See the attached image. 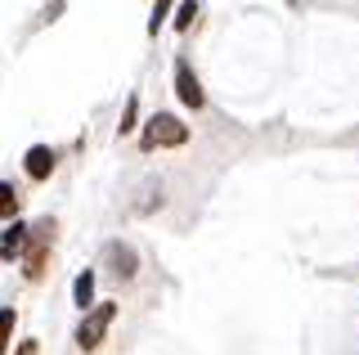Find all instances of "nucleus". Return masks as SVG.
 <instances>
[{"instance_id":"7ed1b4c3","label":"nucleus","mask_w":359,"mask_h":355,"mask_svg":"<svg viewBox=\"0 0 359 355\" xmlns=\"http://www.w3.org/2000/svg\"><path fill=\"white\" fill-rule=\"evenodd\" d=\"M50 243H54V220L45 216L32 225V239H27V252H22V274L27 279H41V270H45V252H50Z\"/></svg>"},{"instance_id":"9d476101","label":"nucleus","mask_w":359,"mask_h":355,"mask_svg":"<svg viewBox=\"0 0 359 355\" xmlns=\"http://www.w3.org/2000/svg\"><path fill=\"white\" fill-rule=\"evenodd\" d=\"M9 337H14V310H0V355H5V347H9Z\"/></svg>"},{"instance_id":"f257e3e1","label":"nucleus","mask_w":359,"mask_h":355,"mask_svg":"<svg viewBox=\"0 0 359 355\" xmlns=\"http://www.w3.org/2000/svg\"><path fill=\"white\" fill-rule=\"evenodd\" d=\"M140 144L144 149H180V144H189V126L175 113H157V117H149Z\"/></svg>"},{"instance_id":"39448f33","label":"nucleus","mask_w":359,"mask_h":355,"mask_svg":"<svg viewBox=\"0 0 359 355\" xmlns=\"http://www.w3.org/2000/svg\"><path fill=\"white\" fill-rule=\"evenodd\" d=\"M175 95H180V104H184V108H202V99H207V95H202V86H198V76H194V68H189L184 59L175 63Z\"/></svg>"},{"instance_id":"1a4fd4ad","label":"nucleus","mask_w":359,"mask_h":355,"mask_svg":"<svg viewBox=\"0 0 359 355\" xmlns=\"http://www.w3.org/2000/svg\"><path fill=\"white\" fill-rule=\"evenodd\" d=\"M18 216V189L9 180H0V220H14Z\"/></svg>"},{"instance_id":"f03ea898","label":"nucleus","mask_w":359,"mask_h":355,"mask_svg":"<svg viewBox=\"0 0 359 355\" xmlns=\"http://www.w3.org/2000/svg\"><path fill=\"white\" fill-rule=\"evenodd\" d=\"M112 319H117V306H112V302L90 306V310H86V319L76 324V347H81V351H95L99 342H104V333L112 328Z\"/></svg>"},{"instance_id":"9b49d317","label":"nucleus","mask_w":359,"mask_h":355,"mask_svg":"<svg viewBox=\"0 0 359 355\" xmlns=\"http://www.w3.org/2000/svg\"><path fill=\"white\" fill-rule=\"evenodd\" d=\"M194 18H198V0H184V5H180V9H175V27H180V32H184L189 23H194Z\"/></svg>"},{"instance_id":"423d86ee","label":"nucleus","mask_w":359,"mask_h":355,"mask_svg":"<svg viewBox=\"0 0 359 355\" xmlns=\"http://www.w3.org/2000/svg\"><path fill=\"white\" fill-rule=\"evenodd\" d=\"M27 239H32V225H9L5 234H0V261H14V257H22L27 252Z\"/></svg>"},{"instance_id":"f8f14e48","label":"nucleus","mask_w":359,"mask_h":355,"mask_svg":"<svg viewBox=\"0 0 359 355\" xmlns=\"http://www.w3.org/2000/svg\"><path fill=\"white\" fill-rule=\"evenodd\" d=\"M135 113H140V99L130 95V99H126V117H121V126H117L121 135H130V130H135Z\"/></svg>"},{"instance_id":"6e6552de","label":"nucleus","mask_w":359,"mask_h":355,"mask_svg":"<svg viewBox=\"0 0 359 355\" xmlns=\"http://www.w3.org/2000/svg\"><path fill=\"white\" fill-rule=\"evenodd\" d=\"M72 297H76V306H81V310H90V306H95V274H76V283H72Z\"/></svg>"},{"instance_id":"20e7f679","label":"nucleus","mask_w":359,"mask_h":355,"mask_svg":"<svg viewBox=\"0 0 359 355\" xmlns=\"http://www.w3.org/2000/svg\"><path fill=\"white\" fill-rule=\"evenodd\" d=\"M22 166H27V175H32V180H50V175H54V166H59V153H54L50 144H32V149H27V158H22Z\"/></svg>"},{"instance_id":"ddd939ff","label":"nucleus","mask_w":359,"mask_h":355,"mask_svg":"<svg viewBox=\"0 0 359 355\" xmlns=\"http://www.w3.org/2000/svg\"><path fill=\"white\" fill-rule=\"evenodd\" d=\"M166 9H171V0H157V5H153V18H149V32H153V36H157V27L166 23Z\"/></svg>"},{"instance_id":"0eeeda50","label":"nucleus","mask_w":359,"mask_h":355,"mask_svg":"<svg viewBox=\"0 0 359 355\" xmlns=\"http://www.w3.org/2000/svg\"><path fill=\"white\" fill-rule=\"evenodd\" d=\"M108 261H112V274H121V279H130V274H135V252L121 248V243H112V248H108Z\"/></svg>"}]
</instances>
